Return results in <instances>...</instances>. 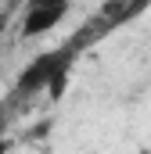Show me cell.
Returning <instances> with one entry per match:
<instances>
[{"label":"cell","instance_id":"1","mask_svg":"<svg viewBox=\"0 0 151 154\" xmlns=\"http://www.w3.org/2000/svg\"><path fill=\"white\" fill-rule=\"evenodd\" d=\"M65 54H69V47L33 57V61L25 65V72L18 75V82H14L11 100H25V97H33L40 90H47V86H50V93L58 97L61 86H65V75H69V65H72V57H65Z\"/></svg>","mask_w":151,"mask_h":154},{"label":"cell","instance_id":"2","mask_svg":"<svg viewBox=\"0 0 151 154\" xmlns=\"http://www.w3.org/2000/svg\"><path fill=\"white\" fill-rule=\"evenodd\" d=\"M65 18H69V4L65 0H33V4L22 7V39L47 36Z\"/></svg>","mask_w":151,"mask_h":154},{"label":"cell","instance_id":"3","mask_svg":"<svg viewBox=\"0 0 151 154\" xmlns=\"http://www.w3.org/2000/svg\"><path fill=\"white\" fill-rule=\"evenodd\" d=\"M4 32H7V14H0V43H4Z\"/></svg>","mask_w":151,"mask_h":154},{"label":"cell","instance_id":"4","mask_svg":"<svg viewBox=\"0 0 151 154\" xmlns=\"http://www.w3.org/2000/svg\"><path fill=\"white\" fill-rule=\"evenodd\" d=\"M11 151V140H7V136H0V154H7Z\"/></svg>","mask_w":151,"mask_h":154}]
</instances>
